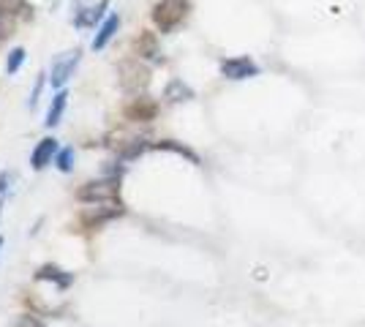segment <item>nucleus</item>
Segmentation results:
<instances>
[{"instance_id":"f257e3e1","label":"nucleus","mask_w":365,"mask_h":327,"mask_svg":"<svg viewBox=\"0 0 365 327\" xmlns=\"http://www.w3.org/2000/svg\"><path fill=\"white\" fill-rule=\"evenodd\" d=\"M191 11V3L188 0H158L153 6V25L161 33H172L178 25L185 22V16Z\"/></svg>"},{"instance_id":"f03ea898","label":"nucleus","mask_w":365,"mask_h":327,"mask_svg":"<svg viewBox=\"0 0 365 327\" xmlns=\"http://www.w3.org/2000/svg\"><path fill=\"white\" fill-rule=\"evenodd\" d=\"M118 82H120V88L125 93L131 95L145 93L148 85H150V68L139 61V58H125L118 66Z\"/></svg>"},{"instance_id":"7ed1b4c3","label":"nucleus","mask_w":365,"mask_h":327,"mask_svg":"<svg viewBox=\"0 0 365 327\" xmlns=\"http://www.w3.org/2000/svg\"><path fill=\"white\" fill-rule=\"evenodd\" d=\"M120 197V177L112 175V177H104V180H91L76 191V199L79 202H112Z\"/></svg>"},{"instance_id":"20e7f679","label":"nucleus","mask_w":365,"mask_h":327,"mask_svg":"<svg viewBox=\"0 0 365 327\" xmlns=\"http://www.w3.org/2000/svg\"><path fill=\"white\" fill-rule=\"evenodd\" d=\"M123 213H125V207H123L120 199H112V202H96V207L82 210V216H79V227H85V229H101L107 221L120 218Z\"/></svg>"},{"instance_id":"39448f33","label":"nucleus","mask_w":365,"mask_h":327,"mask_svg":"<svg viewBox=\"0 0 365 327\" xmlns=\"http://www.w3.org/2000/svg\"><path fill=\"white\" fill-rule=\"evenodd\" d=\"M155 115H158V101L148 98V95L131 98L123 109V118L131 120V123H150V120H155Z\"/></svg>"},{"instance_id":"423d86ee","label":"nucleus","mask_w":365,"mask_h":327,"mask_svg":"<svg viewBox=\"0 0 365 327\" xmlns=\"http://www.w3.org/2000/svg\"><path fill=\"white\" fill-rule=\"evenodd\" d=\"M221 74L227 79H248V77H257L259 66L248 55H237V58L221 61Z\"/></svg>"},{"instance_id":"0eeeda50","label":"nucleus","mask_w":365,"mask_h":327,"mask_svg":"<svg viewBox=\"0 0 365 327\" xmlns=\"http://www.w3.org/2000/svg\"><path fill=\"white\" fill-rule=\"evenodd\" d=\"M79 61H82V52L79 49H74V52H66L61 61L52 63V88H63L68 79L74 77L76 66H79Z\"/></svg>"},{"instance_id":"6e6552de","label":"nucleus","mask_w":365,"mask_h":327,"mask_svg":"<svg viewBox=\"0 0 365 327\" xmlns=\"http://www.w3.org/2000/svg\"><path fill=\"white\" fill-rule=\"evenodd\" d=\"M55 156H58V140L44 137V140L36 145V150H33V156H31L33 170H44L46 164H52V158Z\"/></svg>"},{"instance_id":"1a4fd4ad","label":"nucleus","mask_w":365,"mask_h":327,"mask_svg":"<svg viewBox=\"0 0 365 327\" xmlns=\"http://www.w3.org/2000/svg\"><path fill=\"white\" fill-rule=\"evenodd\" d=\"M109 0H98V6H91V9H79L74 11V25L76 28H93L96 22L104 19V11H107Z\"/></svg>"},{"instance_id":"9d476101","label":"nucleus","mask_w":365,"mask_h":327,"mask_svg":"<svg viewBox=\"0 0 365 327\" xmlns=\"http://www.w3.org/2000/svg\"><path fill=\"white\" fill-rule=\"evenodd\" d=\"M120 31V16L118 14H109L107 19H104V25L98 28V33H96V38H93V49H104L115 38V33Z\"/></svg>"},{"instance_id":"9b49d317","label":"nucleus","mask_w":365,"mask_h":327,"mask_svg":"<svg viewBox=\"0 0 365 327\" xmlns=\"http://www.w3.org/2000/svg\"><path fill=\"white\" fill-rule=\"evenodd\" d=\"M134 49L139 58H158V36L153 31H142L134 41Z\"/></svg>"},{"instance_id":"f8f14e48","label":"nucleus","mask_w":365,"mask_h":327,"mask_svg":"<svg viewBox=\"0 0 365 327\" xmlns=\"http://www.w3.org/2000/svg\"><path fill=\"white\" fill-rule=\"evenodd\" d=\"M36 279L38 281H55L61 289H68V286H71V281H74V276H71V273H66V270H61V267H55V265H44L38 273H36Z\"/></svg>"},{"instance_id":"ddd939ff","label":"nucleus","mask_w":365,"mask_h":327,"mask_svg":"<svg viewBox=\"0 0 365 327\" xmlns=\"http://www.w3.org/2000/svg\"><path fill=\"white\" fill-rule=\"evenodd\" d=\"M164 98L172 101V104H178V101H188V98H194V90L182 82V79H172L167 85V90H164Z\"/></svg>"},{"instance_id":"4468645a","label":"nucleus","mask_w":365,"mask_h":327,"mask_svg":"<svg viewBox=\"0 0 365 327\" xmlns=\"http://www.w3.org/2000/svg\"><path fill=\"white\" fill-rule=\"evenodd\" d=\"M66 104H68V93L66 90H58V95L52 98V107H49V112H46V125H58L63 118V112H66Z\"/></svg>"},{"instance_id":"2eb2a0df","label":"nucleus","mask_w":365,"mask_h":327,"mask_svg":"<svg viewBox=\"0 0 365 327\" xmlns=\"http://www.w3.org/2000/svg\"><path fill=\"white\" fill-rule=\"evenodd\" d=\"M155 150H172V153H178V156H185L191 164H199V156L191 150V147H185V145H180V142H175V140H161V142H155L153 145Z\"/></svg>"},{"instance_id":"dca6fc26","label":"nucleus","mask_w":365,"mask_h":327,"mask_svg":"<svg viewBox=\"0 0 365 327\" xmlns=\"http://www.w3.org/2000/svg\"><path fill=\"white\" fill-rule=\"evenodd\" d=\"M148 147H150V145H148V140H131V145L120 150V158H123V161H131V158L142 156Z\"/></svg>"},{"instance_id":"f3484780","label":"nucleus","mask_w":365,"mask_h":327,"mask_svg":"<svg viewBox=\"0 0 365 327\" xmlns=\"http://www.w3.org/2000/svg\"><path fill=\"white\" fill-rule=\"evenodd\" d=\"M28 11V0H0V16H14Z\"/></svg>"},{"instance_id":"a211bd4d","label":"nucleus","mask_w":365,"mask_h":327,"mask_svg":"<svg viewBox=\"0 0 365 327\" xmlns=\"http://www.w3.org/2000/svg\"><path fill=\"white\" fill-rule=\"evenodd\" d=\"M55 164H58V170H61V172L74 170V147H63V150H58Z\"/></svg>"},{"instance_id":"6ab92c4d","label":"nucleus","mask_w":365,"mask_h":327,"mask_svg":"<svg viewBox=\"0 0 365 327\" xmlns=\"http://www.w3.org/2000/svg\"><path fill=\"white\" fill-rule=\"evenodd\" d=\"M22 63H25V49L22 47L11 49V52H9V61H6V71H9V74H16Z\"/></svg>"},{"instance_id":"aec40b11","label":"nucleus","mask_w":365,"mask_h":327,"mask_svg":"<svg viewBox=\"0 0 365 327\" xmlns=\"http://www.w3.org/2000/svg\"><path fill=\"white\" fill-rule=\"evenodd\" d=\"M14 327H44V322H41L38 316H33V313H25V316L16 319Z\"/></svg>"},{"instance_id":"412c9836","label":"nucleus","mask_w":365,"mask_h":327,"mask_svg":"<svg viewBox=\"0 0 365 327\" xmlns=\"http://www.w3.org/2000/svg\"><path fill=\"white\" fill-rule=\"evenodd\" d=\"M9 186H11V175L9 172H0V207H3L6 197H9Z\"/></svg>"},{"instance_id":"4be33fe9","label":"nucleus","mask_w":365,"mask_h":327,"mask_svg":"<svg viewBox=\"0 0 365 327\" xmlns=\"http://www.w3.org/2000/svg\"><path fill=\"white\" fill-rule=\"evenodd\" d=\"M41 88H44V74L38 77V82H36V90H33V95H31V104L36 107V101H38V95H41Z\"/></svg>"},{"instance_id":"5701e85b","label":"nucleus","mask_w":365,"mask_h":327,"mask_svg":"<svg viewBox=\"0 0 365 327\" xmlns=\"http://www.w3.org/2000/svg\"><path fill=\"white\" fill-rule=\"evenodd\" d=\"M0 246H3V237H0Z\"/></svg>"}]
</instances>
